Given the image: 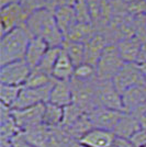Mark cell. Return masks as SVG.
<instances>
[{
    "label": "cell",
    "instance_id": "cell-16",
    "mask_svg": "<svg viewBox=\"0 0 146 147\" xmlns=\"http://www.w3.org/2000/svg\"><path fill=\"white\" fill-rule=\"evenodd\" d=\"M49 49V45L41 37H32L30 43L28 45L26 53H25L24 61L31 69H34L39 66L40 61H42L43 56Z\"/></svg>",
    "mask_w": 146,
    "mask_h": 147
},
{
    "label": "cell",
    "instance_id": "cell-30",
    "mask_svg": "<svg viewBox=\"0 0 146 147\" xmlns=\"http://www.w3.org/2000/svg\"><path fill=\"white\" fill-rule=\"evenodd\" d=\"M84 114H87V113H85L77 104L72 103L67 105L66 108H64V120H63L62 127H68L73 125Z\"/></svg>",
    "mask_w": 146,
    "mask_h": 147
},
{
    "label": "cell",
    "instance_id": "cell-17",
    "mask_svg": "<svg viewBox=\"0 0 146 147\" xmlns=\"http://www.w3.org/2000/svg\"><path fill=\"white\" fill-rule=\"evenodd\" d=\"M21 133L12 115V109L1 104L0 111V140H12L17 134Z\"/></svg>",
    "mask_w": 146,
    "mask_h": 147
},
{
    "label": "cell",
    "instance_id": "cell-18",
    "mask_svg": "<svg viewBox=\"0 0 146 147\" xmlns=\"http://www.w3.org/2000/svg\"><path fill=\"white\" fill-rule=\"evenodd\" d=\"M75 68L72 59L62 47V52L59 54V57L55 64V67L52 73V77L54 80H59V81H70L74 78L75 74Z\"/></svg>",
    "mask_w": 146,
    "mask_h": 147
},
{
    "label": "cell",
    "instance_id": "cell-14",
    "mask_svg": "<svg viewBox=\"0 0 146 147\" xmlns=\"http://www.w3.org/2000/svg\"><path fill=\"white\" fill-rule=\"evenodd\" d=\"M110 44L109 40L101 32H97L92 38L85 44V63L97 67L98 61L105 47Z\"/></svg>",
    "mask_w": 146,
    "mask_h": 147
},
{
    "label": "cell",
    "instance_id": "cell-5",
    "mask_svg": "<svg viewBox=\"0 0 146 147\" xmlns=\"http://www.w3.org/2000/svg\"><path fill=\"white\" fill-rule=\"evenodd\" d=\"M32 11L23 2H13L1 8V36L16 28L25 25Z\"/></svg>",
    "mask_w": 146,
    "mask_h": 147
},
{
    "label": "cell",
    "instance_id": "cell-7",
    "mask_svg": "<svg viewBox=\"0 0 146 147\" xmlns=\"http://www.w3.org/2000/svg\"><path fill=\"white\" fill-rule=\"evenodd\" d=\"M32 69L24 59L7 64L0 67V84L23 87Z\"/></svg>",
    "mask_w": 146,
    "mask_h": 147
},
{
    "label": "cell",
    "instance_id": "cell-21",
    "mask_svg": "<svg viewBox=\"0 0 146 147\" xmlns=\"http://www.w3.org/2000/svg\"><path fill=\"white\" fill-rule=\"evenodd\" d=\"M142 129L139 119L134 114L131 113H124L120 122L118 123L116 129H113V133L118 137H123V138H131L137 131Z\"/></svg>",
    "mask_w": 146,
    "mask_h": 147
},
{
    "label": "cell",
    "instance_id": "cell-29",
    "mask_svg": "<svg viewBox=\"0 0 146 147\" xmlns=\"http://www.w3.org/2000/svg\"><path fill=\"white\" fill-rule=\"evenodd\" d=\"M75 16L77 22H82V23H91L92 20L90 16V10H89V5L87 0H75L73 5Z\"/></svg>",
    "mask_w": 146,
    "mask_h": 147
},
{
    "label": "cell",
    "instance_id": "cell-9",
    "mask_svg": "<svg viewBox=\"0 0 146 147\" xmlns=\"http://www.w3.org/2000/svg\"><path fill=\"white\" fill-rule=\"evenodd\" d=\"M45 104H37L26 109H12V115L21 132H26L43 124Z\"/></svg>",
    "mask_w": 146,
    "mask_h": 147
},
{
    "label": "cell",
    "instance_id": "cell-38",
    "mask_svg": "<svg viewBox=\"0 0 146 147\" xmlns=\"http://www.w3.org/2000/svg\"><path fill=\"white\" fill-rule=\"evenodd\" d=\"M140 67H141V69H142L143 75H144V77H145V79H146V64L145 65H141Z\"/></svg>",
    "mask_w": 146,
    "mask_h": 147
},
{
    "label": "cell",
    "instance_id": "cell-36",
    "mask_svg": "<svg viewBox=\"0 0 146 147\" xmlns=\"http://www.w3.org/2000/svg\"><path fill=\"white\" fill-rule=\"evenodd\" d=\"M136 64L140 65V66L141 65H145L146 64V42L145 43H142L140 53H139V56H137Z\"/></svg>",
    "mask_w": 146,
    "mask_h": 147
},
{
    "label": "cell",
    "instance_id": "cell-4",
    "mask_svg": "<svg viewBox=\"0 0 146 147\" xmlns=\"http://www.w3.org/2000/svg\"><path fill=\"white\" fill-rule=\"evenodd\" d=\"M125 63L123 61L116 44H109L103 51L96 67L97 79L100 81L112 80Z\"/></svg>",
    "mask_w": 146,
    "mask_h": 147
},
{
    "label": "cell",
    "instance_id": "cell-23",
    "mask_svg": "<svg viewBox=\"0 0 146 147\" xmlns=\"http://www.w3.org/2000/svg\"><path fill=\"white\" fill-rule=\"evenodd\" d=\"M24 134L28 142L34 147H49L51 137H52V129L46 125H39L34 129H31L26 132H22Z\"/></svg>",
    "mask_w": 146,
    "mask_h": 147
},
{
    "label": "cell",
    "instance_id": "cell-35",
    "mask_svg": "<svg viewBox=\"0 0 146 147\" xmlns=\"http://www.w3.org/2000/svg\"><path fill=\"white\" fill-rule=\"evenodd\" d=\"M114 147H135L134 144L128 138H123V137H116V142H114Z\"/></svg>",
    "mask_w": 146,
    "mask_h": 147
},
{
    "label": "cell",
    "instance_id": "cell-37",
    "mask_svg": "<svg viewBox=\"0 0 146 147\" xmlns=\"http://www.w3.org/2000/svg\"><path fill=\"white\" fill-rule=\"evenodd\" d=\"M0 147H13L11 140H0Z\"/></svg>",
    "mask_w": 146,
    "mask_h": 147
},
{
    "label": "cell",
    "instance_id": "cell-3",
    "mask_svg": "<svg viewBox=\"0 0 146 147\" xmlns=\"http://www.w3.org/2000/svg\"><path fill=\"white\" fill-rule=\"evenodd\" d=\"M70 82L73 87V103L77 104L87 114L100 107L98 94V79L91 81L72 79Z\"/></svg>",
    "mask_w": 146,
    "mask_h": 147
},
{
    "label": "cell",
    "instance_id": "cell-28",
    "mask_svg": "<svg viewBox=\"0 0 146 147\" xmlns=\"http://www.w3.org/2000/svg\"><path fill=\"white\" fill-rule=\"evenodd\" d=\"M53 81L54 79L52 76L35 68V69H32L30 76L28 77L23 87L25 88H41V87L47 86Z\"/></svg>",
    "mask_w": 146,
    "mask_h": 147
},
{
    "label": "cell",
    "instance_id": "cell-31",
    "mask_svg": "<svg viewBox=\"0 0 146 147\" xmlns=\"http://www.w3.org/2000/svg\"><path fill=\"white\" fill-rule=\"evenodd\" d=\"M73 79L80 80V81H91V80L97 79L96 67H93L87 63L80 64L79 66L75 68Z\"/></svg>",
    "mask_w": 146,
    "mask_h": 147
},
{
    "label": "cell",
    "instance_id": "cell-32",
    "mask_svg": "<svg viewBox=\"0 0 146 147\" xmlns=\"http://www.w3.org/2000/svg\"><path fill=\"white\" fill-rule=\"evenodd\" d=\"M130 140L135 147H142L146 145V129H140Z\"/></svg>",
    "mask_w": 146,
    "mask_h": 147
},
{
    "label": "cell",
    "instance_id": "cell-20",
    "mask_svg": "<svg viewBox=\"0 0 146 147\" xmlns=\"http://www.w3.org/2000/svg\"><path fill=\"white\" fill-rule=\"evenodd\" d=\"M53 12H54L56 22L59 26L62 33L64 34V36L66 37L68 32L77 22L73 6H69V5L58 6Z\"/></svg>",
    "mask_w": 146,
    "mask_h": 147
},
{
    "label": "cell",
    "instance_id": "cell-22",
    "mask_svg": "<svg viewBox=\"0 0 146 147\" xmlns=\"http://www.w3.org/2000/svg\"><path fill=\"white\" fill-rule=\"evenodd\" d=\"M96 33L97 32L95 31L93 24H91V23L76 22L75 25L70 29V31L68 32V34L65 37V41L87 44Z\"/></svg>",
    "mask_w": 146,
    "mask_h": 147
},
{
    "label": "cell",
    "instance_id": "cell-15",
    "mask_svg": "<svg viewBox=\"0 0 146 147\" xmlns=\"http://www.w3.org/2000/svg\"><path fill=\"white\" fill-rule=\"evenodd\" d=\"M49 103L56 104L62 108L73 103V87L70 81H59L55 80L51 90Z\"/></svg>",
    "mask_w": 146,
    "mask_h": 147
},
{
    "label": "cell",
    "instance_id": "cell-43",
    "mask_svg": "<svg viewBox=\"0 0 146 147\" xmlns=\"http://www.w3.org/2000/svg\"><path fill=\"white\" fill-rule=\"evenodd\" d=\"M145 1H146V0H145Z\"/></svg>",
    "mask_w": 146,
    "mask_h": 147
},
{
    "label": "cell",
    "instance_id": "cell-26",
    "mask_svg": "<svg viewBox=\"0 0 146 147\" xmlns=\"http://www.w3.org/2000/svg\"><path fill=\"white\" fill-rule=\"evenodd\" d=\"M63 49L67 53V55L69 56L76 67L85 63V44L65 41Z\"/></svg>",
    "mask_w": 146,
    "mask_h": 147
},
{
    "label": "cell",
    "instance_id": "cell-1",
    "mask_svg": "<svg viewBox=\"0 0 146 147\" xmlns=\"http://www.w3.org/2000/svg\"><path fill=\"white\" fill-rule=\"evenodd\" d=\"M32 37H41L49 47H63L65 36L56 22L54 12L47 8L34 10L25 22Z\"/></svg>",
    "mask_w": 146,
    "mask_h": 147
},
{
    "label": "cell",
    "instance_id": "cell-24",
    "mask_svg": "<svg viewBox=\"0 0 146 147\" xmlns=\"http://www.w3.org/2000/svg\"><path fill=\"white\" fill-rule=\"evenodd\" d=\"M64 120V108L53 103H45V110L43 114V124L49 129L61 127Z\"/></svg>",
    "mask_w": 146,
    "mask_h": 147
},
{
    "label": "cell",
    "instance_id": "cell-41",
    "mask_svg": "<svg viewBox=\"0 0 146 147\" xmlns=\"http://www.w3.org/2000/svg\"><path fill=\"white\" fill-rule=\"evenodd\" d=\"M142 147H146V145H144V146H142Z\"/></svg>",
    "mask_w": 146,
    "mask_h": 147
},
{
    "label": "cell",
    "instance_id": "cell-8",
    "mask_svg": "<svg viewBox=\"0 0 146 147\" xmlns=\"http://www.w3.org/2000/svg\"><path fill=\"white\" fill-rule=\"evenodd\" d=\"M54 81L51 82L47 86L41 87V88H25L23 87L12 109H26V108H31V107H34L37 104L47 103L49 101L51 90L54 85Z\"/></svg>",
    "mask_w": 146,
    "mask_h": 147
},
{
    "label": "cell",
    "instance_id": "cell-13",
    "mask_svg": "<svg viewBox=\"0 0 146 147\" xmlns=\"http://www.w3.org/2000/svg\"><path fill=\"white\" fill-rule=\"evenodd\" d=\"M123 108L125 113L134 114L146 107V86H136L122 93Z\"/></svg>",
    "mask_w": 146,
    "mask_h": 147
},
{
    "label": "cell",
    "instance_id": "cell-2",
    "mask_svg": "<svg viewBox=\"0 0 146 147\" xmlns=\"http://www.w3.org/2000/svg\"><path fill=\"white\" fill-rule=\"evenodd\" d=\"M32 35L25 25L8 32L0 41V67L13 61L24 59Z\"/></svg>",
    "mask_w": 146,
    "mask_h": 147
},
{
    "label": "cell",
    "instance_id": "cell-27",
    "mask_svg": "<svg viewBox=\"0 0 146 147\" xmlns=\"http://www.w3.org/2000/svg\"><path fill=\"white\" fill-rule=\"evenodd\" d=\"M23 87L12 86V85H3L0 84V100L1 104H5L7 107L12 109L18 100L20 92Z\"/></svg>",
    "mask_w": 146,
    "mask_h": 147
},
{
    "label": "cell",
    "instance_id": "cell-25",
    "mask_svg": "<svg viewBox=\"0 0 146 147\" xmlns=\"http://www.w3.org/2000/svg\"><path fill=\"white\" fill-rule=\"evenodd\" d=\"M62 52V47H49L47 52L45 53V55L43 56L42 61H40L39 66L36 69L41 70L43 73L47 74L49 76H52L53 69L55 67V64L59 57V54ZM35 69V68H34Z\"/></svg>",
    "mask_w": 146,
    "mask_h": 147
},
{
    "label": "cell",
    "instance_id": "cell-42",
    "mask_svg": "<svg viewBox=\"0 0 146 147\" xmlns=\"http://www.w3.org/2000/svg\"><path fill=\"white\" fill-rule=\"evenodd\" d=\"M113 147H114V146H113Z\"/></svg>",
    "mask_w": 146,
    "mask_h": 147
},
{
    "label": "cell",
    "instance_id": "cell-11",
    "mask_svg": "<svg viewBox=\"0 0 146 147\" xmlns=\"http://www.w3.org/2000/svg\"><path fill=\"white\" fill-rule=\"evenodd\" d=\"M124 113L125 112L110 110L103 107H99L91 111L90 113H88V117L90 119L93 127L108 129L113 132V129H116V126L120 122Z\"/></svg>",
    "mask_w": 146,
    "mask_h": 147
},
{
    "label": "cell",
    "instance_id": "cell-39",
    "mask_svg": "<svg viewBox=\"0 0 146 147\" xmlns=\"http://www.w3.org/2000/svg\"><path fill=\"white\" fill-rule=\"evenodd\" d=\"M70 147H85V146H84V145H81L79 142H75Z\"/></svg>",
    "mask_w": 146,
    "mask_h": 147
},
{
    "label": "cell",
    "instance_id": "cell-33",
    "mask_svg": "<svg viewBox=\"0 0 146 147\" xmlns=\"http://www.w3.org/2000/svg\"><path fill=\"white\" fill-rule=\"evenodd\" d=\"M22 2L33 12L34 10H37V9L46 8L49 0H23Z\"/></svg>",
    "mask_w": 146,
    "mask_h": 147
},
{
    "label": "cell",
    "instance_id": "cell-34",
    "mask_svg": "<svg viewBox=\"0 0 146 147\" xmlns=\"http://www.w3.org/2000/svg\"><path fill=\"white\" fill-rule=\"evenodd\" d=\"M11 142H12L13 147H34L32 144H30L28 142V140L25 138L24 134L22 132L16 135L12 140H11Z\"/></svg>",
    "mask_w": 146,
    "mask_h": 147
},
{
    "label": "cell",
    "instance_id": "cell-10",
    "mask_svg": "<svg viewBox=\"0 0 146 147\" xmlns=\"http://www.w3.org/2000/svg\"><path fill=\"white\" fill-rule=\"evenodd\" d=\"M98 94L100 107L110 110L124 112L122 94L113 85L112 80L100 81L98 80Z\"/></svg>",
    "mask_w": 146,
    "mask_h": 147
},
{
    "label": "cell",
    "instance_id": "cell-6",
    "mask_svg": "<svg viewBox=\"0 0 146 147\" xmlns=\"http://www.w3.org/2000/svg\"><path fill=\"white\" fill-rule=\"evenodd\" d=\"M112 81L121 94L133 87L146 86V79L143 71L140 65L135 63H125Z\"/></svg>",
    "mask_w": 146,
    "mask_h": 147
},
{
    "label": "cell",
    "instance_id": "cell-40",
    "mask_svg": "<svg viewBox=\"0 0 146 147\" xmlns=\"http://www.w3.org/2000/svg\"><path fill=\"white\" fill-rule=\"evenodd\" d=\"M23 0H13V2H22Z\"/></svg>",
    "mask_w": 146,
    "mask_h": 147
},
{
    "label": "cell",
    "instance_id": "cell-12",
    "mask_svg": "<svg viewBox=\"0 0 146 147\" xmlns=\"http://www.w3.org/2000/svg\"><path fill=\"white\" fill-rule=\"evenodd\" d=\"M116 137L112 131L93 127L78 142L85 147H113Z\"/></svg>",
    "mask_w": 146,
    "mask_h": 147
},
{
    "label": "cell",
    "instance_id": "cell-19",
    "mask_svg": "<svg viewBox=\"0 0 146 147\" xmlns=\"http://www.w3.org/2000/svg\"><path fill=\"white\" fill-rule=\"evenodd\" d=\"M141 46H142V42L136 36L124 38L116 43L119 54L124 63H135L136 64Z\"/></svg>",
    "mask_w": 146,
    "mask_h": 147
}]
</instances>
